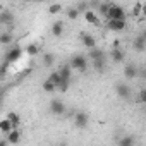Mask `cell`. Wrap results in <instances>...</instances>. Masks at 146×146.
Returning <instances> with one entry per match:
<instances>
[{"label": "cell", "instance_id": "obj_1", "mask_svg": "<svg viewBox=\"0 0 146 146\" xmlns=\"http://www.w3.org/2000/svg\"><path fill=\"white\" fill-rule=\"evenodd\" d=\"M105 17L108 21H125V11L124 7L120 5H115V4H110L108 5V11L105 14Z\"/></svg>", "mask_w": 146, "mask_h": 146}, {"label": "cell", "instance_id": "obj_2", "mask_svg": "<svg viewBox=\"0 0 146 146\" xmlns=\"http://www.w3.org/2000/svg\"><path fill=\"white\" fill-rule=\"evenodd\" d=\"M69 67L70 69H76L79 72H86L88 70V57L86 55H81V53L74 55V57L70 58V62H69Z\"/></svg>", "mask_w": 146, "mask_h": 146}, {"label": "cell", "instance_id": "obj_3", "mask_svg": "<svg viewBox=\"0 0 146 146\" xmlns=\"http://www.w3.org/2000/svg\"><path fill=\"white\" fill-rule=\"evenodd\" d=\"M115 93L120 100H131V96H132V90L125 83H117L115 84Z\"/></svg>", "mask_w": 146, "mask_h": 146}, {"label": "cell", "instance_id": "obj_4", "mask_svg": "<svg viewBox=\"0 0 146 146\" xmlns=\"http://www.w3.org/2000/svg\"><path fill=\"white\" fill-rule=\"evenodd\" d=\"M48 108H50V113H52V115H57V117H58V115H64L65 110H67L65 103H64L62 100H57V98H53V100L50 102Z\"/></svg>", "mask_w": 146, "mask_h": 146}, {"label": "cell", "instance_id": "obj_5", "mask_svg": "<svg viewBox=\"0 0 146 146\" xmlns=\"http://www.w3.org/2000/svg\"><path fill=\"white\" fill-rule=\"evenodd\" d=\"M21 55H23V50H21L19 46H11V48L5 52L4 62H7V64H12V62L19 60V58H21Z\"/></svg>", "mask_w": 146, "mask_h": 146}, {"label": "cell", "instance_id": "obj_6", "mask_svg": "<svg viewBox=\"0 0 146 146\" xmlns=\"http://www.w3.org/2000/svg\"><path fill=\"white\" fill-rule=\"evenodd\" d=\"M74 125L78 129H86L90 125V115L86 112H78L74 115Z\"/></svg>", "mask_w": 146, "mask_h": 146}, {"label": "cell", "instance_id": "obj_7", "mask_svg": "<svg viewBox=\"0 0 146 146\" xmlns=\"http://www.w3.org/2000/svg\"><path fill=\"white\" fill-rule=\"evenodd\" d=\"M12 24H14V14L11 11H2L0 12V26H7L9 28L7 31H11Z\"/></svg>", "mask_w": 146, "mask_h": 146}, {"label": "cell", "instance_id": "obj_8", "mask_svg": "<svg viewBox=\"0 0 146 146\" xmlns=\"http://www.w3.org/2000/svg\"><path fill=\"white\" fill-rule=\"evenodd\" d=\"M137 74H139V69H137V65H134V64H127L125 67H124V78L125 79H136L137 78Z\"/></svg>", "mask_w": 146, "mask_h": 146}, {"label": "cell", "instance_id": "obj_9", "mask_svg": "<svg viewBox=\"0 0 146 146\" xmlns=\"http://www.w3.org/2000/svg\"><path fill=\"white\" fill-rule=\"evenodd\" d=\"M107 28L110 31H115V33H120L127 28V23L125 21H107Z\"/></svg>", "mask_w": 146, "mask_h": 146}, {"label": "cell", "instance_id": "obj_10", "mask_svg": "<svg viewBox=\"0 0 146 146\" xmlns=\"http://www.w3.org/2000/svg\"><path fill=\"white\" fill-rule=\"evenodd\" d=\"M81 41H83V45H84L88 50H91V48L96 46V38H95L93 35H90V33H83V35H81Z\"/></svg>", "mask_w": 146, "mask_h": 146}, {"label": "cell", "instance_id": "obj_11", "mask_svg": "<svg viewBox=\"0 0 146 146\" xmlns=\"http://www.w3.org/2000/svg\"><path fill=\"white\" fill-rule=\"evenodd\" d=\"M132 46H134L136 52H144V50H146V36H144V35L136 36L134 41H132Z\"/></svg>", "mask_w": 146, "mask_h": 146}, {"label": "cell", "instance_id": "obj_12", "mask_svg": "<svg viewBox=\"0 0 146 146\" xmlns=\"http://www.w3.org/2000/svg\"><path fill=\"white\" fill-rule=\"evenodd\" d=\"M5 136H7V137H5L7 144H17V143L21 141V131H19V129H12V131L7 132Z\"/></svg>", "mask_w": 146, "mask_h": 146}, {"label": "cell", "instance_id": "obj_13", "mask_svg": "<svg viewBox=\"0 0 146 146\" xmlns=\"http://www.w3.org/2000/svg\"><path fill=\"white\" fill-rule=\"evenodd\" d=\"M83 16H84V19H86V23H88V24H93V26H98V24H100L98 14H96L95 11H91V9H90V11H86Z\"/></svg>", "mask_w": 146, "mask_h": 146}, {"label": "cell", "instance_id": "obj_14", "mask_svg": "<svg viewBox=\"0 0 146 146\" xmlns=\"http://www.w3.org/2000/svg\"><path fill=\"white\" fill-rule=\"evenodd\" d=\"M88 57L91 58V62H93V60H102V58H107V55H105V52H103L102 48H98V46H95V48H91V50L88 52Z\"/></svg>", "mask_w": 146, "mask_h": 146}, {"label": "cell", "instance_id": "obj_15", "mask_svg": "<svg viewBox=\"0 0 146 146\" xmlns=\"http://www.w3.org/2000/svg\"><path fill=\"white\" fill-rule=\"evenodd\" d=\"M110 58H112L115 64H120V62H124L125 53H124L122 48H112V52H110Z\"/></svg>", "mask_w": 146, "mask_h": 146}, {"label": "cell", "instance_id": "obj_16", "mask_svg": "<svg viewBox=\"0 0 146 146\" xmlns=\"http://www.w3.org/2000/svg\"><path fill=\"white\" fill-rule=\"evenodd\" d=\"M57 72H58V76H60V79H62V81L70 83V78H72V69L69 67V64H67V65H64L62 69H58Z\"/></svg>", "mask_w": 146, "mask_h": 146}, {"label": "cell", "instance_id": "obj_17", "mask_svg": "<svg viewBox=\"0 0 146 146\" xmlns=\"http://www.w3.org/2000/svg\"><path fill=\"white\" fill-rule=\"evenodd\" d=\"M50 31H52V35H53L55 38H60V36L64 35V23H62V21H55V23L52 24Z\"/></svg>", "mask_w": 146, "mask_h": 146}, {"label": "cell", "instance_id": "obj_18", "mask_svg": "<svg viewBox=\"0 0 146 146\" xmlns=\"http://www.w3.org/2000/svg\"><path fill=\"white\" fill-rule=\"evenodd\" d=\"M93 69L98 74H103L107 70V58H102V60H93Z\"/></svg>", "mask_w": 146, "mask_h": 146}, {"label": "cell", "instance_id": "obj_19", "mask_svg": "<svg viewBox=\"0 0 146 146\" xmlns=\"http://www.w3.org/2000/svg\"><path fill=\"white\" fill-rule=\"evenodd\" d=\"M5 119H7V120L11 122V125H12V129H17V127H19V124H21V119H19V115H17L16 112H9Z\"/></svg>", "mask_w": 146, "mask_h": 146}, {"label": "cell", "instance_id": "obj_20", "mask_svg": "<svg viewBox=\"0 0 146 146\" xmlns=\"http://www.w3.org/2000/svg\"><path fill=\"white\" fill-rule=\"evenodd\" d=\"M41 62H43V65H45V67H48V69H50V67L55 64V55H53V53H50V52H48V53H43V55H41Z\"/></svg>", "mask_w": 146, "mask_h": 146}, {"label": "cell", "instance_id": "obj_21", "mask_svg": "<svg viewBox=\"0 0 146 146\" xmlns=\"http://www.w3.org/2000/svg\"><path fill=\"white\" fill-rule=\"evenodd\" d=\"M14 41V36L11 31H4V33H0V45H11Z\"/></svg>", "mask_w": 146, "mask_h": 146}, {"label": "cell", "instance_id": "obj_22", "mask_svg": "<svg viewBox=\"0 0 146 146\" xmlns=\"http://www.w3.org/2000/svg\"><path fill=\"white\" fill-rule=\"evenodd\" d=\"M46 79H48V81H50V83H52V84H53L55 88H57V86H58V84L62 83V79H60V76H58V72H57V70L50 72V76H48Z\"/></svg>", "mask_w": 146, "mask_h": 146}, {"label": "cell", "instance_id": "obj_23", "mask_svg": "<svg viewBox=\"0 0 146 146\" xmlns=\"http://www.w3.org/2000/svg\"><path fill=\"white\" fill-rule=\"evenodd\" d=\"M26 53L31 55V57L38 55V53H40V45H36V43H29V45L26 46Z\"/></svg>", "mask_w": 146, "mask_h": 146}, {"label": "cell", "instance_id": "obj_24", "mask_svg": "<svg viewBox=\"0 0 146 146\" xmlns=\"http://www.w3.org/2000/svg\"><path fill=\"white\" fill-rule=\"evenodd\" d=\"M11 131H12V125H11V122H9L7 119H2V120H0V132L7 134V132H11Z\"/></svg>", "mask_w": 146, "mask_h": 146}, {"label": "cell", "instance_id": "obj_25", "mask_svg": "<svg viewBox=\"0 0 146 146\" xmlns=\"http://www.w3.org/2000/svg\"><path fill=\"white\" fill-rule=\"evenodd\" d=\"M119 146H134V137L132 136H124L119 139Z\"/></svg>", "mask_w": 146, "mask_h": 146}, {"label": "cell", "instance_id": "obj_26", "mask_svg": "<svg viewBox=\"0 0 146 146\" xmlns=\"http://www.w3.org/2000/svg\"><path fill=\"white\" fill-rule=\"evenodd\" d=\"M41 88H43V91H45V93H53V91H57V88H55V86H53L48 79H45V81H43Z\"/></svg>", "mask_w": 146, "mask_h": 146}, {"label": "cell", "instance_id": "obj_27", "mask_svg": "<svg viewBox=\"0 0 146 146\" xmlns=\"http://www.w3.org/2000/svg\"><path fill=\"white\" fill-rule=\"evenodd\" d=\"M78 16H79V12H78V9H76L74 5L67 9V17H69V19H78Z\"/></svg>", "mask_w": 146, "mask_h": 146}, {"label": "cell", "instance_id": "obj_28", "mask_svg": "<svg viewBox=\"0 0 146 146\" xmlns=\"http://www.w3.org/2000/svg\"><path fill=\"white\" fill-rule=\"evenodd\" d=\"M62 11V5L60 4H52V5H48V14H58Z\"/></svg>", "mask_w": 146, "mask_h": 146}, {"label": "cell", "instance_id": "obj_29", "mask_svg": "<svg viewBox=\"0 0 146 146\" xmlns=\"http://www.w3.org/2000/svg\"><path fill=\"white\" fill-rule=\"evenodd\" d=\"M7 70H9V64L2 62V65H0V79H4L7 76Z\"/></svg>", "mask_w": 146, "mask_h": 146}, {"label": "cell", "instance_id": "obj_30", "mask_svg": "<svg viewBox=\"0 0 146 146\" xmlns=\"http://www.w3.org/2000/svg\"><path fill=\"white\" fill-rule=\"evenodd\" d=\"M143 12V2H137L136 5H134V9H132V14L134 16H139Z\"/></svg>", "mask_w": 146, "mask_h": 146}, {"label": "cell", "instance_id": "obj_31", "mask_svg": "<svg viewBox=\"0 0 146 146\" xmlns=\"http://www.w3.org/2000/svg\"><path fill=\"white\" fill-rule=\"evenodd\" d=\"M69 84H70V83H67V81H62V83L57 86V90H58V91H62V93H65V91L69 90Z\"/></svg>", "mask_w": 146, "mask_h": 146}, {"label": "cell", "instance_id": "obj_32", "mask_svg": "<svg viewBox=\"0 0 146 146\" xmlns=\"http://www.w3.org/2000/svg\"><path fill=\"white\" fill-rule=\"evenodd\" d=\"M113 48H120V40H113Z\"/></svg>", "mask_w": 146, "mask_h": 146}, {"label": "cell", "instance_id": "obj_33", "mask_svg": "<svg viewBox=\"0 0 146 146\" xmlns=\"http://www.w3.org/2000/svg\"><path fill=\"white\" fill-rule=\"evenodd\" d=\"M144 96H146V91H144V90H141V93H139V100H141V102H144Z\"/></svg>", "mask_w": 146, "mask_h": 146}, {"label": "cell", "instance_id": "obj_34", "mask_svg": "<svg viewBox=\"0 0 146 146\" xmlns=\"http://www.w3.org/2000/svg\"><path fill=\"white\" fill-rule=\"evenodd\" d=\"M0 146H9V144H7V141H5V139H0Z\"/></svg>", "mask_w": 146, "mask_h": 146}, {"label": "cell", "instance_id": "obj_35", "mask_svg": "<svg viewBox=\"0 0 146 146\" xmlns=\"http://www.w3.org/2000/svg\"><path fill=\"white\" fill-rule=\"evenodd\" d=\"M57 146H67V143H58Z\"/></svg>", "mask_w": 146, "mask_h": 146}, {"label": "cell", "instance_id": "obj_36", "mask_svg": "<svg viewBox=\"0 0 146 146\" xmlns=\"http://www.w3.org/2000/svg\"><path fill=\"white\" fill-rule=\"evenodd\" d=\"M0 33H2V31H0Z\"/></svg>", "mask_w": 146, "mask_h": 146}]
</instances>
